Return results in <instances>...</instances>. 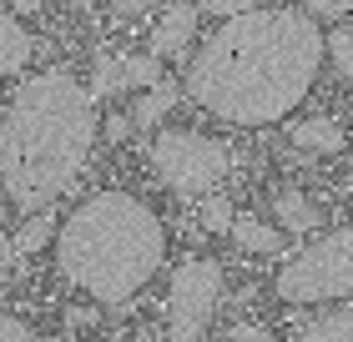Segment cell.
<instances>
[{
  "instance_id": "obj_1",
  "label": "cell",
  "mask_w": 353,
  "mask_h": 342,
  "mask_svg": "<svg viewBox=\"0 0 353 342\" xmlns=\"http://www.w3.org/2000/svg\"><path fill=\"white\" fill-rule=\"evenodd\" d=\"M323 30L308 10H248L222 21L187 66V91L232 126H272L313 91Z\"/></svg>"
},
{
  "instance_id": "obj_2",
  "label": "cell",
  "mask_w": 353,
  "mask_h": 342,
  "mask_svg": "<svg viewBox=\"0 0 353 342\" xmlns=\"http://www.w3.org/2000/svg\"><path fill=\"white\" fill-rule=\"evenodd\" d=\"M101 136L91 91L71 71H41L0 116V186L21 211H46L86 171Z\"/></svg>"
},
{
  "instance_id": "obj_3",
  "label": "cell",
  "mask_w": 353,
  "mask_h": 342,
  "mask_svg": "<svg viewBox=\"0 0 353 342\" xmlns=\"http://www.w3.org/2000/svg\"><path fill=\"white\" fill-rule=\"evenodd\" d=\"M162 257H167L162 217L132 191H96L56 232L61 277L106 307L132 302L162 272Z\"/></svg>"
},
{
  "instance_id": "obj_4",
  "label": "cell",
  "mask_w": 353,
  "mask_h": 342,
  "mask_svg": "<svg viewBox=\"0 0 353 342\" xmlns=\"http://www.w3.org/2000/svg\"><path fill=\"white\" fill-rule=\"evenodd\" d=\"M278 297L293 307L353 297V226H339V232L308 242L298 257H288L278 272Z\"/></svg>"
},
{
  "instance_id": "obj_5",
  "label": "cell",
  "mask_w": 353,
  "mask_h": 342,
  "mask_svg": "<svg viewBox=\"0 0 353 342\" xmlns=\"http://www.w3.org/2000/svg\"><path fill=\"white\" fill-rule=\"evenodd\" d=\"M232 167V151L212 136H197V131H162L152 141V171L162 176L172 191L182 197H202L212 191Z\"/></svg>"
},
{
  "instance_id": "obj_6",
  "label": "cell",
  "mask_w": 353,
  "mask_h": 342,
  "mask_svg": "<svg viewBox=\"0 0 353 342\" xmlns=\"http://www.w3.org/2000/svg\"><path fill=\"white\" fill-rule=\"evenodd\" d=\"M222 302V262L187 257L167 287V342H202Z\"/></svg>"
},
{
  "instance_id": "obj_7",
  "label": "cell",
  "mask_w": 353,
  "mask_h": 342,
  "mask_svg": "<svg viewBox=\"0 0 353 342\" xmlns=\"http://www.w3.org/2000/svg\"><path fill=\"white\" fill-rule=\"evenodd\" d=\"M192 36H197V10L192 6H172L162 21H157V30H152V56L157 61H182Z\"/></svg>"
},
{
  "instance_id": "obj_8",
  "label": "cell",
  "mask_w": 353,
  "mask_h": 342,
  "mask_svg": "<svg viewBox=\"0 0 353 342\" xmlns=\"http://www.w3.org/2000/svg\"><path fill=\"white\" fill-rule=\"evenodd\" d=\"M30 61V36H26V25L15 21L10 10H0V81L15 76Z\"/></svg>"
},
{
  "instance_id": "obj_9",
  "label": "cell",
  "mask_w": 353,
  "mask_h": 342,
  "mask_svg": "<svg viewBox=\"0 0 353 342\" xmlns=\"http://www.w3.org/2000/svg\"><path fill=\"white\" fill-rule=\"evenodd\" d=\"M293 141L303 146V151H323V156H333V151H343V126L313 116V121H298V126H293Z\"/></svg>"
},
{
  "instance_id": "obj_10",
  "label": "cell",
  "mask_w": 353,
  "mask_h": 342,
  "mask_svg": "<svg viewBox=\"0 0 353 342\" xmlns=\"http://www.w3.org/2000/svg\"><path fill=\"white\" fill-rule=\"evenodd\" d=\"M232 242H237V247H248V252H263V257L283 252V232H278V226H268V222H258V217H237L232 222Z\"/></svg>"
},
{
  "instance_id": "obj_11",
  "label": "cell",
  "mask_w": 353,
  "mask_h": 342,
  "mask_svg": "<svg viewBox=\"0 0 353 342\" xmlns=\"http://www.w3.org/2000/svg\"><path fill=\"white\" fill-rule=\"evenodd\" d=\"M272 211H278V222L288 232H313L318 226V206L303 197V191H278V197H272Z\"/></svg>"
},
{
  "instance_id": "obj_12",
  "label": "cell",
  "mask_w": 353,
  "mask_h": 342,
  "mask_svg": "<svg viewBox=\"0 0 353 342\" xmlns=\"http://www.w3.org/2000/svg\"><path fill=\"white\" fill-rule=\"evenodd\" d=\"M298 342H353V307H343V312H323V317L303 322Z\"/></svg>"
},
{
  "instance_id": "obj_13",
  "label": "cell",
  "mask_w": 353,
  "mask_h": 342,
  "mask_svg": "<svg viewBox=\"0 0 353 342\" xmlns=\"http://www.w3.org/2000/svg\"><path fill=\"white\" fill-rule=\"evenodd\" d=\"M176 96H182V91H176L172 81H162V86H152V91H141V101L132 106V126H157V121H162L167 111L176 106Z\"/></svg>"
},
{
  "instance_id": "obj_14",
  "label": "cell",
  "mask_w": 353,
  "mask_h": 342,
  "mask_svg": "<svg viewBox=\"0 0 353 342\" xmlns=\"http://www.w3.org/2000/svg\"><path fill=\"white\" fill-rule=\"evenodd\" d=\"M162 61L157 56H121V86L126 91H152V86H162Z\"/></svg>"
},
{
  "instance_id": "obj_15",
  "label": "cell",
  "mask_w": 353,
  "mask_h": 342,
  "mask_svg": "<svg viewBox=\"0 0 353 342\" xmlns=\"http://www.w3.org/2000/svg\"><path fill=\"white\" fill-rule=\"evenodd\" d=\"M86 91H91V101L126 91V86H121V56H96V81H91Z\"/></svg>"
},
{
  "instance_id": "obj_16",
  "label": "cell",
  "mask_w": 353,
  "mask_h": 342,
  "mask_svg": "<svg viewBox=\"0 0 353 342\" xmlns=\"http://www.w3.org/2000/svg\"><path fill=\"white\" fill-rule=\"evenodd\" d=\"M323 45H328V61L339 66V76H343V81H353V30H348V25H339Z\"/></svg>"
},
{
  "instance_id": "obj_17",
  "label": "cell",
  "mask_w": 353,
  "mask_h": 342,
  "mask_svg": "<svg viewBox=\"0 0 353 342\" xmlns=\"http://www.w3.org/2000/svg\"><path fill=\"white\" fill-rule=\"evenodd\" d=\"M232 206L228 202H222V197H207L202 202V226H207V232H232Z\"/></svg>"
},
{
  "instance_id": "obj_18",
  "label": "cell",
  "mask_w": 353,
  "mask_h": 342,
  "mask_svg": "<svg viewBox=\"0 0 353 342\" xmlns=\"http://www.w3.org/2000/svg\"><path fill=\"white\" fill-rule=\"evenodd\" d=\"M46 237H51V217H36V222L21 226V237H10V242H15V252H36Z\"/></svg>"
},
{
  "instance_id": "obj_19",
  "label": "cell",
  "mask_w": 353,
  "mask_h": 342,
  "mask_svg": "<svg viewBox=\"0 0 353 342\" xmlns=\"http://www.w3.org/2000/svg\"><path fill=\"white\" fill-rule=\"evenodd\" d=\"M207 15H217V21H237V15L258 10V0H197Z\"/></svg>"
},
{
  "instance_id": "obj_20",
  "label": "cell",
  "mask_w": 353,
  "mask_h": 342,
  "mask_svg": "<svg viewBox=\"0 0 353 342\" xmlns=\"http://www.w3.org/2000/svg\"><path fill=\"white\" fill-rule=\"evenodd\" d=\"M313 15H353V0H303Z\"/></svg>"
},
{
  "instance_id": "obj_21",
  "label": "cell",
  "mask_w": 353,
  "mask_h": 342,
  "mask_svg": "<svg viewBox=\"0 0 353 342\" xmlns=\"http://www.w3.org/2000/svg\"><path fill=\"white\" fill-rule=\"evenodd\" d=\"M0 342H30V328L21 317H0Z\"/></svg>"
},
{
  "instance_id": "obj_22",
  "label": "cell",
  "mask_w": 353,
  "mask_h": 342,
  "mask_svg": "<svg viewBox=\"0 0 353 342\" xmlns=\"http://www.w3.org/2000/svg\"><path fill=\"white\" fill-rule=\"evenodd\" d=\"M101 131H106V141H126L132 136V116H106Z\"/></svg>"
},
{
  "instance_id": "obj_23",
  "label": "cell",
  "mask_w": 353,
  "mask_h": 342,
  "mask_svg": "<svg viewBox=\"0 0 353 342\" xmlns=\"http://www.w3.org/2000/svg\"><path fill=\"white\" fill-rule=\"evenodd\" d=\"M10 262H15V242L0 232V287H6V277H10Z\"/></svg>"
},
{
  "instance_id": "obj_24",
  "label": "cell",
  "mask_w": 353,
  "mask_h": 342,
  "mask_svg": "<svg viewBox=\"0 0 353 342\" xmlns=\"http://www.w3.org/2000/svg\"><path fill=\"white\" fill-rule=\"evenodd\" d=\"M232 342H272V332H263V328H237Z\"/></svg>"
},
{
  "instance_id": "obj_25",
  "label": "cell",
  "mask_w": 353,
  "mask_h": 342,
  "mask_svg": "<svg viewBox=\"0 0 353 342\" xmlns=\"http://www.w3.org/2000/svg\"><path fill=\"white\" fill-rule=\"evenodd\" d=\"M152 0H111V10H121V15H137V10H147Z\"/></svg>"
},
{
  "instance_id": "obj_26",
  "label": "cell",
  "mask_w": 353,
  "mask_h": 342,
  "mask_svg": "<svg viewBox=\"0 0 353 342\" xmlns=\"http://www.w3.org/2000/svg\"><path fill=\"white\" fill-rule=\"evenodd\" d=\"M91 322H96L91 307H71V328H91Z\"/></svg>"
},
{
  "instance_id": "obj_27",
  "label": "cell",
  "mask_w": 353,
  "mask_h": 342,
  "mask_svg": "<svg viewBox=\"0 0 353 342\" xmlns=\"http://www.w3.org/2000/svg\"><path fill=\"white\" fill-rule=\"evenodd\" d=\"M41 6V0H15V10H36Z\"/></svg>"
}]
</instances>
